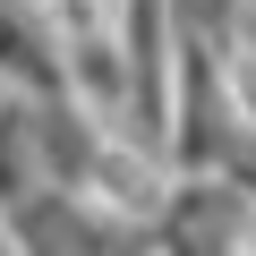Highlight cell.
<instances>
[{
    "instance_id": "1",
    "label": "cell",
    "mask_w": 256,
    "mask_h": 256,
    "mask_svg": "<svg viewBox=\"0 0 256 256\" xmlns=\"http://www.w3.org/2000/svg\"><path fill=\"white\" fill-rule=\"evenodd\" d=\"M0 94H68V68H60V34L43 18V0H0Z\"/></svg>"
}]
</instances>
